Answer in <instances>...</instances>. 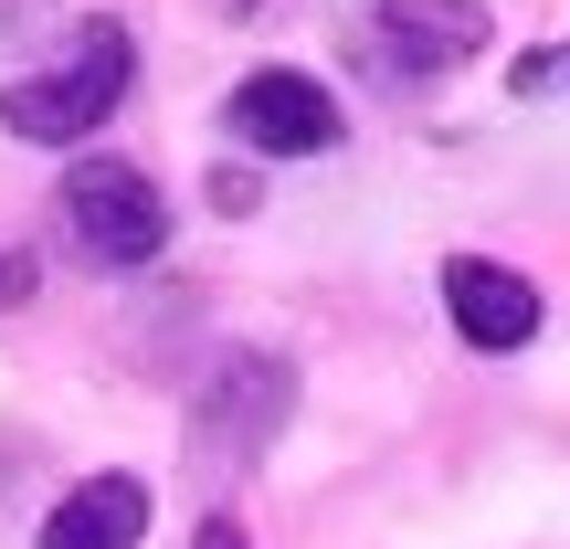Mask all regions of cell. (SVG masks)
<instances>
[{
	"label": "cell",
	"mask_w": 570,
	"mask_h": 549,
	"mask_svg": "<svg viewBox=\"0 0 570 549\" xmlns=\"http://www.w3.org/2000/svg\"><path fill=\"white\" fill-rule=\"evenodd\" d=\"M11 306H32V254L0 244V317H11Z\"/></svg>",
	"instance_id": "ba28073f"
},
{
	"label": "cell",
	"mask_w": 570,
	"mask_h": 549,
	"mask_svg": "<svg viewBox=\"0 0 570 549\" xmlns=\"http://www.w3.org/2000/svg\"><path fill=\"white\" fill-rule=\"evenodd\" d=\"M296 423V360L285 349H223L212 381L190 391V454L202 465H254Z\"/></svg>",
	"instance_id": "7a4b0ae2"
},
{
	"label": "cell",
	"mask_w": 570,
	"mask_h": 549,
	"mask_svg": "<svg viewBox=\"0 0 570 549\" xmlns=\"http://www.w3.org/2000/svg\"><path fill=\"white\" fill-rule=\"evenodd\" d=\"M212 202H223V212H233V223H244V212H254V202H265V190H254V180H244V169H212Z\"/></svg>",
	"instance_id": "9c48e42d"
},
{
	"label": "cell",
	"mask_w": 570,
	"mask_h": 549,
	"mask_svg": "<svg viewBox=\"0 0 570 549\" xmlns=\"http://www.w3.org/2000/svg\"><path fill=\"white\" fill-rule=\"evenodd\" d=\"M233 138L265 148V159H317V148H338V106H327L317 75H296V63H265V75L233 85Z\"/></svg>",
	"instance_id": "5b68a950"
},
{
	"label": "cell",
	"mask_w": 570,
	"mask_h": 549,
	"mask_svg": "<svg viewBox=\"0 0 570 549\" xmlns=\"http://www.w3.org/2000/svg\"><path fill=\"white\" fill-rule=\"evenodd\" d=\"M138 539H148V487L138 476H85L42 518V549H138Z\"/></svg>",
	"instance_id": "52a82bcc"
},
{
	"label": "cell",
	"mask_w": 570,
	"mask_h": 549,
	"mask_svg": "<svg viewBox=\"0 0 570 549\" xmlns=\"http://www.w3.org/2000/svg\"><path fill=\"white\" fill-rule=\"evenodd\" d=\"M487 32L497 21L475 11V0H381V11H370V53H381L391 85H444L454 63L487 53Z\"/></svg>",
	"instance_id": "277c9868"
},
{
	"label": "cell",
	"mask_w": 570,
	"mask_h": 549,
	"mask_svg": "<svg viewBox=\"0 0 570 549\" xmlns=\"http://www.w3.org/2000/svg\"><path fill=\"white\" fill-rule=\"evenodd\" d=\"M444 317L465 349H529L539 339V285L518 265H487V254H454L444 265Z\"/></svg>",
	"instance_id": "8992f818"
},
{
	"label": "cell",
	"mask_w": 570,
	"mask_h": 549,
	"mask_svg": "<svg viewBox=\"0 0 570 549\" xmlns=\"http://www.w3.org/2000/svg\"><path fill=\"white\" fill-rule=\"evenodd\" d=\"M127 85H138V42H127L117 21H85L75 53H63L53 75H32V85H11V96H0V127H11V138H32V148H63V138H85V127L117 117Z\"/></svg>",
	"instance_id": "6da1fadb"
},
{
	"label": "cell",
	"mask_w": 570,
	"mask_h": 549,
	"mask_svg": "<svg viewBox=\"0 0 570 549\" xmlns=\"http://www.w3.org/2000/svg\"><path fill=\"white\" fill-rule=\"evenodd\" d=\"M63 233H75L96 265H148V254L169 244V202L148 169L127 159H85L75 180H63Z\"/></svg>",
	"instance_id": "3957f363"
}]
</instances>
